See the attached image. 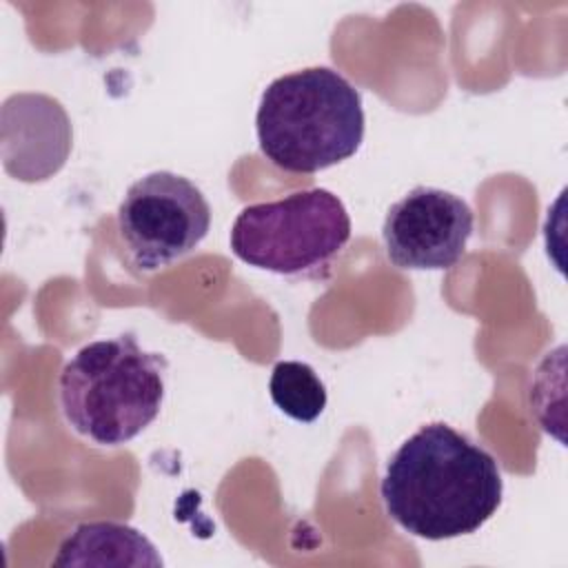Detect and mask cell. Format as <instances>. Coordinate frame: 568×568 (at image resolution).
Here are the masks:
<instances>
[{"mask_svg": "<svg viewBox=\"0 0 568 568\" xmlns=\"http://www.w3.org/2000/svg\"><path fill=\"white\" fill-rule=\"evenodd\" d=\"M268 393L273 404L295 422H315L328 402L326 386L311 364L297 359L277 362L271 371Z\"/></svg>", "mask_w": 568, "mask_h": 568, "instance_id": "cell-9", "label": "cell"}, {"mask_svg": "<svg viewBox=\"0 0 568 568\" xmlns=\"http://www.w3.org/2000/svg\"><path fill=\"white\" fill-rule=\"evenodd\" d=\"M211 229V206L189 178L153 171L118 206V231L133 264L149 273L189 255Z\"/></svg>", "mask_w": 568, "mask_h": 568, "instance_id": "cell-5", "label": "cell"}, {"mask_svg": "<svg viewBox=\"0 0 568 568\" xmlns=\"http://www.w3.org/2000/svg\"><path fill=\"white\" fill-rule=\"evenodd\" d=\"M166 366L131 333L82 346L58 382L64 419L100 446L131 442L160 415Z\"/></svg>", "mask_w": 568, "mask_h": 568, "instance_id": "cell-3", "label": "cell"}, {"mask_svg": "<svg viewBox=\"0 0 568 568\" xmlns=\"http://www.w3.org/2000/svg\"><path fill=\"white\" fill-rule=\"evenodd\" d=\"M473 224V209L459 195L435 186H415L390 204L384 217L386 257L406 271L453 268L466 253Z\"/></svg>", "mask_w": 568, "mask_h": 568, "instance_id": "cell-6", "label": "cell"}, {"mask_svg": "<svg viewBox=\"0 0 568 568\" xmlns=\"http://www.w3.org/2000/svg\"><path fill=\"white\" fill-rule=\"evenodd\" d=\"M348 240L351 215L328 189L244 206L231 229L233 255L277 275H320Z\"/></svg>", "mask_w": 568, "mask_h": 568, "instance_id": "cell-4", "label": "cell"}, {"mask_svg": "<svg viewBox=\"0 0 568 568\" xmlns=\"http://www.w3.org/2000/svg\"><path fill=\"white\" fill-rule=\"evenodd\" d=\"M379 493L408 535L442 541L477 532L501 506L504 479L481 444L433 422L390 455Z\"/></svg>", "mask_w": 568, "mask_h": 568, "instance_id": "cell-1", "label": "cell"}, {"mask_svg": "<svg viewBox=\"0 0 568 568\" xmlns=\"http://www.w3.org/2000/svg\"><path fill=\"white\" fill-rule=\"evenodd\" d=\"M362 93L331 67L275 78L255 113L260 151L288 173H315L357 153L364 140Z\"/></svg>", "mask_w": 568, "mask_h": 568, "instance_id": "cell-2", "label": "cell"}, {"mask_svg": "<svg viewBox=\"0 0 568 568\" xmlns=\"http://www.w3.org/2000/svg\"><path fill=\"white\" fill-rule=\"evenodd\" d=\"M71 120L64 106L44 93H18L2 106L4 169L22 182L58 173L71 151Z\"/></svg>", "mask_w": 568, "mask_h": 568, "instance_id": "cell-7", "label": "cell"}, {"mask_svg": "<svg viewBox=\"0 0 568 568\" xmlns=\"http://www.w3.org/2000/svg\"><path fill=\"white\" fill-rule=\"evenodd\" d=\"M53 566H162L155 546L133 526L118 521L80 524L58 548Z\"/></svg>", "mask_w": 568, "mask_h": 568, "instance_id": "cell-8", "label": "cell"}]
</instances>
